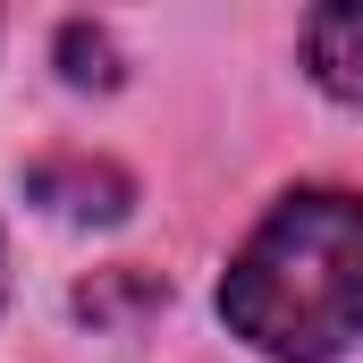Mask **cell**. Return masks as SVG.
Returning <instances> with one entry per match:
<instances>
[{
  "mask_svg": "<svg viewBox=\"0 0 363 363\" xmlns=\"http://www.w3.org/2000/svg\"><path fill=\"white\" fill-rule=\"evenodd\" d=\"M220 321L271 363H338L363 347V194H279L220 279Z\"/></svg>",
  "mask_w": 363,
  "mask_h": 363,
  "instance_id": "1",
  "label": "cell"
},
{
  "mask_svg": "<svg viewBox=\"0 0 363 363\" xmlns=\"http://www.w3.org/2000/svg\"><path fill=\"white\" fill-rule=\"evenodd\" d=\"M304 77L330 101L363 110V0H313V17H304Z\"/></svg>",
  "mask_w": 363,
  "mask_h": 363,
  "instance_id": "2",
  "label": "cell"
}]
</instances>
